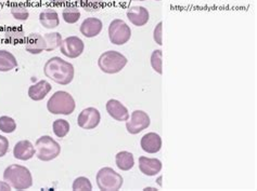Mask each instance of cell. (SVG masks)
<instances>
[{
	"mask_svg": "<svg viewBox=\"0 0 257 191\" xmlns=\"http://www.w3.org/2000/svg\"><path fill=\"white\" fill-rule=\"evenodd\" d=\"M44 72L47 78L61 86L70 84L74 79V66L59 56L47 60Z\"/></svg>",
	"mask_w": 257,
	"mask_h": 191,
	"instance_id": "cell-1",
	"label": "cell"
},
{
	"mask_svg": "<svg viewBox=\"0 0 257 191\" xmlns=\"http://www.w3.org/2000/svg\"><path fill=\"white\" fill-rule=\"evenodd\" d=\"M4 180L16 190H25L33 186L31 170L23 166L11 164L5 170Z\"/></svg>",
	"mask_w": 257,
	"mask_h": 191,
	"instance_id": "cell-2",
	"label": "cell"
},
{
	"mask_svg": "<svg viewBox=\"0 0 257 191\" xmlns=\"http://www.w3.org/2000/svg\"><path fill=\"white\" fill-rule=\"evenodd\" d=\"M75 100L73 96L65 91H58L49 98L47 108L53 114L69 116L75 110Z\"/></svg>",
	"mask_w": 257,
	"mask_h": 191,
	"instance_id": "cell-3",
	"label": "cell"
},
{
	"mask_svg": "<svg viewBox=\"0 0 257 191\" xmlns=\"http://www.w3.org/2000/svg\"><path fill=\"white\" fill-rule=\"evenodd\" d=\"M127 64V58L117 51H106L100 56L98 66L105 74L119 72Z\"/></svg>",
	"mask_w": 257,
	"mask_h": 191,
	"instance_id": "cell-4",
	"label": "cell"
},
{
	"mask_svg": "<svg viewBox=\"0 0 257 191\" xmlns=\"http://www.w3.org/2000/svg\"><path fill=\"white\" fill-rule=\"evenodd\" d=\"M97 185L102 191H117L123 186L124 180L112 168H103L97 173Z\"/></svg>",
	"mask_w": 257,
	"mask_h": 191,
	"instance_id": "cell-5",
	"label": "cell"
},
{
	"mask_svg": "<svg viewBox=\"0 0 257 191\" xmlns=\"http://www.w3.org/2000/svg\"><path fill=\"white\" fill-rule=\"evenodd\" d=\"M36 156L42 161L48 162L56 159L61 154V146L48 135H44L36 140Z\"/></svg>",
	"mask_w": 257,
	"mask_h": 191,
	"instance_id": "cell-6",
	"label": "cell"
},
{
	"mask_svg": "<svg viewBox=\"0 0 257 191\" xmlns=\"http://www.w3.org/2000/svg\"><path fill=\"white\" fill-rule=\"evenodd\" d=\"M109 38L111 44L115 46H123L127 44L132 38L131 27L123 20H114L109 26Z\"/></svg>",
	"mask_w": 257,
	"mask_h": 191,
	"instance_id": "cell-7",
	"label": "cell"
},
{
	"mask_svg": "<svg viewBox=\"0 0 257 191\" xmlns=\"http://www.w3.org/2000/svg\"><path fill=\"white\" fill-rule=\"evenodd\" d=\"M85 44L82 39L77 36H71L62 40L60 46L61 53L69 58H77L84 52Z\"/></svg>",
	"mask_w": 257,
	"mask_h": 191,
	"instance_id": "cell-8",
	"label": "cell"
},
{
	"mask_svg": "<svg viewBox=\"0 0 257 191\" xmlns=\"http://www.w3.org/2000/svg\"><path fill=\"white\" fill-rule=\"evenodd\" d=\"M150 124V117H149L147 112L143 110H135L132 114L131 121L127 120L126 122L127 132L134 135L139 134L140 132H143L144 130L148 128Z\"/></svg>",
	"mask_w": 257,
	"mask_h": 191,
	"instance_id": "cell-9",
	"label": "cell"
},
{
	"mask_svg": "<svg viewBox=\"0 0 257 191\" xmlns=\"http://www.w3.org/2000/svg\"><path fill=\"white\" fill-rule=\"evenodd\" d=\"M101 114L97 108L88 107L78 114L77 124L84 130H92L100 124Z\"/></svg>",
	"mask_w": 257,
	"mask_h": 191,
	"instance_id": "cell-10",
	"label": "cell"
},
{
	"mask_svg": "<svg viewBox=\"0 0 257 191\" xmlns=\"http://www.w3.org/2000/svg\"><path fill=\"white\" fill-rule=\"evenodd\" d=\"M126 14L131 23L137 27L145 26L149 22V18H150L149 11L145 8V6H131V8L127 10Z\"/></svg>",
	"mask_w": 257,
	"mask_h": 191,
	"instance_id": "cell-11",
	"label": "cell"
},
{
	"mask_svg": "<svg viewBox=\"0 0 257 191\" xmlns=\"http://www.w3.org/2000/svg\"><path fill=\"white\" fill-rule=\"evenodd\" d=\"M106 112L111 117L116 121H127L130 119L128 109L117 100H110L106 103Z\"/></svg>",
	"mask_w": 257,
	"mask_h": 191,
	"instance_id": "cell-12",
	"label": "cell"
},
{
	"mask_svg": "<svg viewBox=\"0 0 257 191\" xmlns=\"http://www.w3.org/2000/svg\"><path fill=\"white\" fill-rule=\"evenodd\" d=\"M25 50L31 54H40L46 51V42L44 36L38 32H33L25 39Z\"/></svg>",
	"mask_w": 257,
	"mask_h": 191,
	"instance_id": "cell-13",
	"label": "cell"
},
{
	"mask_svg": "<svg viewBox=\"0 0 257 191\" xmlns=\"http://www.w3.org/2000/svg\"><path fill=\"white\" fill-rule=\"evenodd\" d=\"M103 24L97 18H87L80 25V32L86 38H93L98 36L102 30Z\"/></svg>",
	"mask_w": 257,
	"mask_h": 191,
	"instance_id": "cell-14",
	"label": "cell"
},
{
	"mask_svg": "<svg viewBox=\"0 0 257 191\" xmlns=\"http://www.w3.org/2000/svg\"><path fill=\"white\" fill-rule=\"evenodd\" d=\"M35 147L33 146L30 140L18 142L15 148H13V156H15V158L21 161H28L32 159L35 156Z\"/></svg>",
	"mask_w": 257,
	"mask_h": 191,
	"instance_id": "cell-15",
	"label": "cell"
},
{
	"mask_svg": "<svg viewBox=\"0 0 257 191\" xmlns=\"http://www.w3.org/2000/svg\"><path fill=\"white\" fill-rule=\"evenodd\" d=\"M139 170L147 176H155L161 172L162 162L159 159L143 156L139 158Z\"/></svg>",
	"mask_w": 257,
	"mask_h": 191,
	"instance_id": "cell-16",
	"label": "cell"
},
{
	"mask_svg": "<svg viewBox=\"0 0 257 191\" xmlns=\"http://www.w3.org/2000/svg\"><path fill=\"white\" fill-rule=\"evenodd\" d=\"M141 148H143L148 154H157L162 148V138L157 133L151 132L146 134L141 138Z\"/></svg>",
	"mask_w": 257,
	"mask_h": 191,
	"instance_id": "cell-17",
	"label": "cell"
},
{
	"mask_svg": "<svg viewBox=\"0 0 257 191\" xmlns=\"http://www.w3.org/2000/svg\"><path fill=\"white\" fill-rule=\"evenodd\" d=\"M51 84L46 80H40L37 84H33L29 88V96L35 102L43 100L47 94L51 91Z\"/></svg>",
	"mask_w": 257,
	"mask_h": 191,
	"instance_id": "cell-18",
	"label": "cell"
},
{
	"mask_svg": "<svg viewBox=\"0 0 257 191\" xmlns=\"http://www.w3.org/2000/svg\"><path fill=\"white\" fill-rule=\"evenodd\" d=\"M39 22L47 30L56 28V27L60 25V18H59L58 12L51 8L45 9L44 11L40 12Z\"/></svg>",
	"mask_w": 257,
	"mask_h": 191,
	"instance_id": "cell-19",
	"label": "cell"
},
{
	"mask_svg": "<svg viewBox=\"0 0 257 191\" xmlns=\"http://www.w3.org/2000/svg\"><path fill=\"white\" fill-rule=\"evenodd\" d=\"M4 39L6 42H10L11 44H18L21 42H25V32L20 27H9L3 32Z\"/></svg>",
	"mask_w": 257,
	"mask_h": 191,
	"instance_id": "cell-20",
	"label": "cell"
},
{
	"mask_svg": "<svg viewBox=\"0 0 257 191\" xmlns=\"http://www.w3.org/2000/svg\"><path fill=\"white\" fill-rule=\"evenodd\" d=\"M18 67V60L13 54L7 50H0V72H7Z\"/></svg>",
	"mask_w": 257,
	"mask_h": 191,
	"instance_id": "cell-21",
	"label": "cell"
},
{
	"mask_svg": "<svg viewBox=\"0 0 257 191\" xmlns=\"http://www.w3.org/2000/svg\"><path fill=\"white\" fill-rule=\"evenodd\" d=\"M116 166L121 170H131L135 166V159L132 152H120L115 156Z\"/></svg>",
	"mask_w": 257,
	"mask_h": 191,
	"instance_id": "cell-22",
	"label": "cell"
},
{
	"mask_svg": "<svg viewBox=\"0 0 257 191\" xmlns=\"http://www.w3.org/2000/svg\"><path fill=\"white\" fill-rule=\"evenodd\" d=\"M45 42H46V51L51 52L55 51L58 48H60L61 44H62V36H61L60 32H49L46 34L44 36Z\"/></svg>",
	"mask_w": 257,
	"mask_h": 191,
	"instance_id": "cell-23",
	"label": "cell"
},
{
	"mask_svg": "<svg viewBox=\"0 0 257 191\" xmlns=\"http://www.w3.org/2000/svg\"><path fill=\"white\" fill-rule=\"evenodd\" d=\"M62 16L63 20L67 24H75L78 22V20L80 18V12L78 6L70 4L64 8L62 12Z\"/></svg>",
	"mask_w": 257,
	"mask_h": 191,
	"instance_id": "cell-24",
	"label": "cell"
},
{
	"mask_svg": "<svg viewBox=\"0 0 257 191\" xmlns=\"http://www.w3.org/2000/svg\"><path fill=\"white\" fill-rule=\"evenodd\" d=\"M52 128L57 138H63L70 132V124L64 119H58L52 124Z\"/></svg>",
	"mask_w": 257,
	"mask_h": 191,
	"instance_id": "cell-25",
	"label": "cell"
},
{
	"mask_svg": "<svg viewBox=\"0 0 257 191\" xmlns=\"http://www.w3.org/2000/svg\"><path fill=\"white\" fill-rule=\"evenodd\" d=\"M11 14L18 21H28L30 16V11L23 4H16L11 6Z\"/></svg>",
	"mask_w": 257,
	"mask_h": 191,
	"instance_id": "cell-26",
	"label": "cell"
},
{
	"mask_svg": "<svg viewBox=\"0 0 257 191\" xmlns=\"http://www.w3.org/2000/svg\"><path fill=\"white\" fill-rule=\"evenodd\" d=\"M76 2L88 12L99 11L103 6V0H76Z\"/></svg>",
	"mask_w": 257,
	"mask_h": 191,
	"instance_id": "cell-27",
	"label": "cell"
},
{
	"mask_svg": "<svg viewBox=\"0 0 257 191\" xmlns=\"http://www.w3.org/2000/svg\"><path fill=\"white\" fill-rule=\"evenodd\" d=\"M17 130V124L11 117L8 116H3L0 117V131L4 133H13Z\"/></svg>",
	"mask_w": 257,
	"mask_h": 191,
	"instance_id": "cell-28",
	"label": "cell"
},
{
	"mask_svg": "<svg viewBox=\"0 0 257 191\" xmlns=\"http://www.w3.org/2000/svg\"><path fill=\"white\" fill-rule=\"evenodd\" d=\"M162 58H163V52H162V50H155L152 52L151 66L159 74H163V60H162Z\"/></svg>",
	"mask_w": 257,
	"mask_h": 191,
	"instance_id": "cell-29",
	"label": "cell"
},
{
	"mask_svg": "<svg viewBox=\"0 0 257 191\" xmlns=\"http://www.w3.org/2000/svg\"><path fill=\"white\" fill-rule=\"evenodd\" d=\"M72 188L74 191H90L92 190V185L87 177L80 176L74 180Z\"/></svg>",
	"mask_w": 257,
	"mask_h": 191,
	"instance_id": "cell-30",
	"label": "cell"
},
{
	"mask_svg": "<svg viewBox=\"0 0 257 191\" xmlns=\"http://www.w3.org/2000/svg\"><path fill=\"white\" fill-rule=\"evenodd\" d=\"M153 38L154 42L159 46L163 44V22H160L157 26H155L153 32Z\"/></svg>",
	"mask_w": 257,
	"mask_h": 191,
	"instance_id": "cell-31",
	"label": "cell"
},
{
	"mask_svg": "<svg viewBox=\"0 0 257 191\" xmlns=\"http://www.w3.org/2000/svg\"><path fill=\"white\" fill-rule=\"evenodd\" d=\"M9 150V140L5 136L0 135V158H3L7 154Z\"/></svg>",
	"mask_w": 257,
	"mask_h": 191,
	"instance_id": "cell-32",
	"label": "cell"
},
{
	"mask_svg": "<svg viewBox=\"0 0 257 191\" xmlns=\"http://www.w3.org/2000/svg\"><path fill=\"white\" fill-rule=\"evenodd\" d=\"M0 190H11V186L7 182H0Z\"/></svg>",
	"mask_w": 257,
	"mask_h": 191,
	"instance_id": "cell-33",
	"label": "cell"
},
{
	"mask_svg": "<svg viewBox=\"0 0 257 191\" xmlns=\"http://www.w3.org/2000/svg\"><path fill=\"white\" fill-rule=\"evenodd\" d=\"M51 2H55V4H62L64 2H66L67 0H50Z\"/></svg>",
	"mask_w": 257,
	"mask_h": 191,
	"instance_id": "cell-34",
	"label": "cell"
},
{
	"mask_svg": "<svg viewBox=\"0 0 257 191\" xmlns=\"http://www.w3.org/2000/svg\"><path fill=\"white\" fill-rule=\"evenodd\" d=\"M133 2H145V0H133Z\"/></svg>",
	"mask_w": 257,
	"mask_h": 191,
	"instance_id": "cell-35",
	"label": "cell"
}]
</instances>
